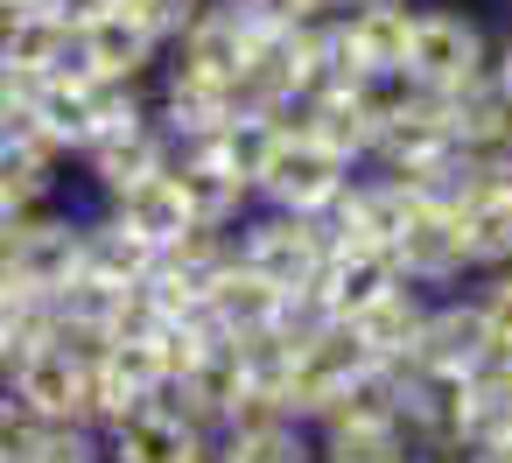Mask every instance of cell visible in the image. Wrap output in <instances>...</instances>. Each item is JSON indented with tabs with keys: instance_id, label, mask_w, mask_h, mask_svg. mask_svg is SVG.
I'll return each mask as SVG.
<instances>
[{
	"instance_id": "cell-4",
	"label": "cell",
	"mask_w": 512,
	"mask_h": 463,
	"mask_svg": "<svg viewBox=\"0 0 512 463\" xmlns=\"http://www.w3.org/2000/svg\"><path fill=\"white\" fill-rule=\"evenodd\" d=\"M421 92H456L470 78L491 71V36L477 15L463 8H414V29H407V64H400Z\"/></svg>"
},
{
	"instance_id": "cell-24",
	"label": "cell",
	"mask_w": 512,
	"mask_h": 463,
	"mask_svg": "<svg viewBox=\"0 0 512 463\" xmlns=\"http://www.w3.org/2000/svg\"><path fill=\"white\" fill-rule=\"evenodd\" d=\"M22 463H106V435L92 421H43Z\"/></svg>"
},
{
	"instance_id": "cell-17",
	"label": "cell",
	"mask_w": 512,
	"mask_h": 463,
	"mask_svg": "<svg viewBox=\"0 0 512 463\" xmlns=\"http://www.w3.org/2000/svg\"><path fill=\"white\" fill-rule=\"evenodd\" d=\"M169 176H176V190H183V204H190L197 225H239V218L253 211V183L232 176V169H225L218 155H204V148H176Z\"/></svg>"
},
{
	"instance_id": "cell-7",
	"label": "cell",
	"mask_w": 512,
	"mask_h": 463,
	"mask_svg": "<svg viewBox=\"0 0 512 463\" xmlns=\"http://www.w3.org/2000/svg\"><path fill=\"white\" fill-rule=\"evenodd\" d=\"M218 463H316V428L302 414H288L281 400L246 393L218 428H211Z\"/></svg>"
},
{
	"instance_id": "cell-35",
	"label": "cell",
	"mask_w": 512,
	"mask_h": 463,
	"mask_svg": "<svg viewBox=\"0 0 512 463\" xmlns=\"http://www.w3.org/2000/svg\"><path fill=\"white\" fill-rule=\"evenodd\" d=\"M505 442H512V435H505Z\"/></svg>"
},
{
	"instance_id": "cell-13",
	"label": "cell",
	"mask_w": 512,
	"mask_h": 463,
	"mask_svg": "<svg viewBox=\"0 0 512 463\" xmlns=\"http://www.w3.org/2000/svg\"><path fill=\"white\" fill-rule=\"evenodd\" d=\"M155 64H162V43H155V29H141L127 8H106V15H92V22H78V71L148 85Z\"/></svg>"
},
{
	"instance_id": "cell-18",
	"label": "cell",
	"mask_w": 512,
	"mask_h": 463,
	"mask_svg": "<svg viewBox=\"0 0 512 463\" xmlns=\"http://www.w3.org/2000/svg\"><path fill=\"white\" fill-rule=\"evenodd\" d=\"M155 239H141L127 218H113L106 204L99 211H85V239H78V267L85 274H106V281H127V288H141L148 274H155Z\"/></svg>"
},
{
	"instance_id": "cell-15",
	"label": "cell",
	"mask_w": 512,
	"mask_h": 463,
	"mask_svg": "<svg viewBox=\"0 0 512 463\" xmlns=\"http://www.w3.org/2000/svg\"><path fill=\"white\" fill-rule=\"evenodd\" d=\"M162 386V365H155V344L148 337H106V351L92 358V421H120L134 407H148Z\"/></svg>"
},
{
	"instance_id": "cell-21",
	"label": "cell",
	"mask_w": 512,
	"mask_h": 463,
	"mask_svg": "<svg viewBox=\"0 0 512 463\" xmlns=\"http://www.w3.org/2000/svg\"><path fill=\"white\" fill-rule=\"evenodd\" d=\"M435 99H442V113L456 127V148L463 155H484V148H498L512 134V99H505V85L491 71L470 78V85H456V92H435Z\"/></svg>"
},
{
	"instance_id": "cell-22",
	"label": "cell",
	"mask_w": 512,
	"mask_h": 463,
	"mask_svg": "<svg viewBox=\"0 0 512 463\" xmlns=\"http://www.w3.org/2000/svg\"><path fill=\"white\" fill-rule=\"evenodd\" d=\"M456 225H463V253H470V274H491V267H512V197L505 190H470L456 204Z\"/></svg>"
},
{
	"instance_id": "cell-32",
	"label": "cell",
	"mask_w": 512,
	"mask_h": 463,
	"mask_svg": "<svg viewBox=\"0 0 512 463\" xmlns=\"http://www.w3.org/2000/svg\"><path fill=\"white\" fill-rule=\"evenodd\" d=\"M316 8H323V15H337V8H344V0H316Z\"/></svg>"
},
{
	"instance_id": "cell-23",
	"label": "cell",
	"mask_w": 512,
	"mask_h": 463,
	"mask_svg": "<svg viewBox=\"0 0 512 463\" xmlns=\"http://www.w3.org/2000/svg\"><path fill=\"white\" fill-rule=\"evenodd\" d=\"M414 435L400 421H330L316 428V463H414Z\"/></svg>"
},
{
	"instance_id": "cell-16",
	"label": "cell",
	"mask_w": 512,
	"mask_h": 463,
	"mask_svg": "<svg viewBox=\"0 0 512 463\" xmlns=\"http://www.w3.org/2000/svg\"><path fill=\"white\" fill-rule=\"evenodd\" d=\"M288 316V295L267 281V274H253L239 253L211 274V288H204V323L218 330V337H246V330H267V323H281Z\"/></svg>"
},
{
	"instance_id": "cell-9",
	"label": "cell",
	"mask_w": 512,
	"mask_h": 463,
	"mask_svg": "<svg viewBox=\"0 0 512 463\" xmlns=\"http://www.w3.org/2000/svg\"><path fill=\"white\" fill-rule=\"evenodd\" d=\"M253 22L232 8V0H204V15L162 50V71H183V78H211V85H232L246 50H253Z\"/></svg>"
},
{
	"instance_id": "cell-31",
	"label": "cell",
	"mask_w": 512,
	"mask_h": 463,
	"mask_svg": "<svg viewBox=\"0 0 512 463\" xmlns=\"http://www.w3.org/2000/svg\"><path fill=\"white\" fill-rule=\"evenodd\" d=\"M8 8H36V0H0V15H8Z\"/></svg>"
},
{
	"instance_id": "cell-19",
	"label": "cell",
	"mask_w": 512,
	"mask_h": 463,
	"mask_svg": "<svg viewBox=\"0 0 512 463\" xmlns=\"http://www.w3.org/2000/svg\"><path fill=\"white\" fill-rule=\"evenodd\" d=\"M428 288H414V281H393L365 316H351V330L365 337V351L379 358V365H407L414 358V344H421V323H428Z\"/></svg>"
},
{
	"instance_id": "cell-11",
	"label": "cell",
	"mask_w": 512,
	"mask_h": 463,
	"mask_svg": "<svg viewBox=\"0 0 512 463\" xmlns=\"http://www.w3.org/2000/svg\"><path fill=\"white\" fill-rule=\"evenodd\" d=\"M393 281H400V267H393L386 246H330V253H323V274L309 281L302 302H309L316 316H344V323H351V316H365Z\"/></svg>"
},
{
	"instance_id": "cell-14",
	"label": "cell",
	"mask_w": 512,
	"mask_h": 463,
	"mask_svg": "<svg viewBox=\"0 0 512 463\" xmlns=\"http://www.w3.org/2000/svg\"><path fill=\"white\" fill-rule=\"evenodd\" d=\"M169 162H176V141L155 127V113L134 120V127H120V134H99V141L78 155V169H85V183H92L99 197H120L127 183H141V176H155V169H169Z\"/></svg>"
},
{
	"instance_id": "cell-1",
	"label": "cell",
	"mask_w": 512,
	"mask_h": 463,
	"mask_svg": "<svg viewBox=\"0 0 512 463\" xmlns=\"http://www.w3.org/2000/svg\"><path fill=\"white\" fill-rule=\"evenodd\" d=\"M232 253H239L253 274H267L281 295H309V281L323 274L330 232H323V218H309V211L253 204V211L232 225Z\"/></svg>"
},
{
	"instance_id": "cell-8",
	"label": "cell",
	"mask_w": 512,
	"mask_h": 463,
	"mask_svg": "<svg viewBox=\"0 0 512 463\" xmlns=\"http://www.w3.org/2000/svg\"><path fill=\"white\" fill-rule=\"evenodd\" d=\"M386 253H393L400 281H414V288H428V295H449V288H463V281H470L463 225H456V211H449V204H414Z\"/></svg>"
},
{
	"instance_id": "cell-25",
	"label": "cell",
	"mask_w": 512,
	"mask_h": 463,
	"mask_svg": "<svg viewBox=\"0 0 512 463\" xmlns=\"http://www.w3.org/2000/svg\"><path fill=\"white\" fill-rule=\"evenodd\" d=\"M113 8H127V15H134L141 29H155V43L169 50V43L204 15V0H113Z\"/></svg>"
},
{
	"instance_id": "cell-3",
	"label": "cell",
	"mask_w": 512,
	"mask_h": 463,
	"mask_svg": "<svg viewBox=\"0 0 512 463\" xmlns=\"http://www.w3.org/2000/svg\"><path fill=\"white\" fill-rule=\"evenodd\" d=\"M365 365H379V358L365 351V337H358L344 316H302V330H295V372H288L281 407L316 428V414H323Z\"/></svg>"
},
{
	"instance_id": "cell-6",
	"label": "cell",
	"mask_w": 512,
	"mask_h": 463,
	"mask_svg": "<svg viewBox=\"0 0 512 463\" xmlns=\"http://www.w3.org/2000/svg\"><path fill=\"white\" fill-rule=\"evenodd\" d=\"M78 239H85V211H64V197H57V204L15 218V232L0 239V260H8L15 288L57 295V288L78 274Z\"/></svg>"
},
{
	"instance_id": "cell-29",
	"label": "cell",
	"mask_w": 512,
	"mask_h": 463,
	"mask_svg": "<svg viewBox=\"0 0 512 463\" xmlns=\"http://www.w3.org/2000/svg\"><path fill=\"white\" fill-rule=\"evenodd\" d=\"M491 78L505 85V99H512V36L505 43H491Z\"/></svg>"
},
{
	"instance_id": "cell-26",
	"label": "cell",
	"mask_w": 512,
	"mask_h": 463,
	"mask_svg": "<svg viewBox=\"0 0 512 463\" xmlns=\"http://www.w3.org/2000/svg\"><path fill=\"white\" fill-rule=\"evenodd\" d=\"M470 295H477V309H484V323H491V337H498V344H512V267H491V274H470Z\"/></svg>"
},
{
	"instance_id": "cell-2",
	"label": "cell",
	"mask_w": 512,
	"mask_h": 463,
	"mask_svg": "<svg viewBox=\"0 0 512 463\" xmlns=\"http://www.w3.org/2000/svg\"><path fill=\"white\" fill-rule=\"evenodd\" d=\"M351 176H358L351 155H337V148L316 141L309 127L281 120V141H274V155H267V169H260V183H253V204H281V211L323 218V211L344 197Z\"/></svg>"
},
{
	"instance_id": "cell-12",
	"label": "cell",
	"mask_w": 512,
	"mask_h": 463,
	"mask_svg": "<svg viewBox=\"0 0 512 463\" xmlns=\"http://www.w3.org/2000/svg\"><path fill=\"white\" fill-rule=\"evenodd\" d=\"M78 64V29L57 8H8L0 15V71L8 78H57Z\"/></svg>"
},
{
	"instance_id": "cell-28",
	"label": "cell",
	"mask_w": 512,
	"mask_h": 463,
	"mask_svg": "<svg viewBox=\"0 0 512 463\" xmlns=\"http://www.w3.org/2000/svg\"><path fill=\"white\" fill-rule=\"evenodd\" d=\"M43 8H57V15H64L71 29H78V22H92V15H106V8H113V0H43Z\"/></svg>"
},
{
	"instance_id": "cell-20",
	"label": "cell",
	"mask_w": 512,
	"mask_h": 463,
	"mask_svg": "<svg viewBox=\"0 0 512 463\" xmlns=\"http://www.w3.org/2000/svg\"><path fill=\"white\" fill-rule=\"evenodd\" d=\"M99 204H106L113 218H127L141 239H155V246H169V239H183V232L197 225L169 169H155V176H141V183H127L120 197H99Z\"/></svg>"
},
{
	"instance_id": "cell-33",
	"label": "cell",
	"mask_w": 512,
	"mask_h": 463,
	"mask_svg": "<svg viewBox=\"0 0 512 463\" xmlns=\"http://www.w3.org/2000/svg\"><path fill=\"white\" fill-rule=\"evenodd\" d=\"M498 358H505V372H512V344H498Z\"/></svg>"
},
{
	"instance_id": "cell-27",
	"label": "cell",
	"mask_w": 512,
	"mask_h": 463,
	"mask_svg": "<svg viewBox=\"0 0 512 463\" xmlns=\"http://www.w3.org/2000/svg\"><path fill=\"white\" fill-rule=\"evenodd\" d=\"M232 8H239L253 29H295V22H316V15H323L316 0H232Z\"/></svg>"
},
{
	"instance_id": "cell-10",
	"label": "cell",
	"mask_w": 512,
	"mask_h": 463,
	"mask_svg": "<svg viewBox=\"0 0 512 463\" xmlns=\"http://www.w3.org/2000/svg\"><path fill=\"white\" fill-rule=\"evenodd\" d=\"M491 351H498V337H491V323H484V309H477V295H470V281H463V288H449V295L428 302V323H421V344H414L407 365L477 372Z\"/></svg>"
},
{
	"instance_id": "cell-30",
	"label": "cell",
	"mask_w": 512,
	"mask_h": 463,
	"mask_svg": "<svg viewBox=\"0 0 512 463\" xmlns=\"http://www.w3.org/2000/svg\"><path fill=\"white\" fill-rule=\"evenodd\" d=\"M15 218H22V211H15L8 197H0V239H8V232H15Z\"/></svg>"
},
{
	"instance_id": "cell-34",
	"label": "cell",
	"mask_w": 512,
	"mask_h": 463,
	"mask_svg": "<svg viewBox=\"0 0 512 463\" xmlns=\"http://www.w3.org/2000/svg\"><path fill=\"white\" fill-rule=\"evenodd\" d=\"M344 8H358V0H344Z\"/></svg>"
},
{
	"instance_id": "cell-5",
	"label": "cell",
	"mask_w": 512,
	"mask_h": 463,
	"mask_svg": "<svg viewBox=\"0 0 512 463\" xmlns=\"http://www.w3.org/2000/svg\"><path fill=\"white\" fill-rule=\"evenodd\" d=\"M0 393L22 400L29 414L43 421H92V358H78L71 344L57 337H36L8 358V372H0ZM99 428V421H92Z\"/></svg>"
}]
</instances>
